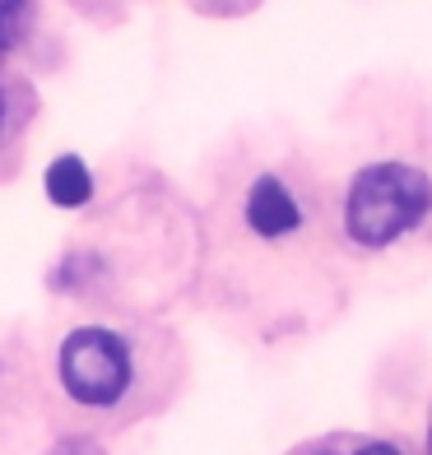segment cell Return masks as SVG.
<instances>
[{
	"mask_svg": "<svg viewBox=\"0 0 432 455\" xmlns=\"http://www.w3.org/2000/svg\"><path fill=\"white\" fill-rule=\"evenodd\" d=\"M432 210V181L409 163H372L348 186L344 233L358 246H390Z\"/></svg>",
	"mask_w": 432,
	"mask_h": 455,
	"instance_id": "1",
	"label": "cell"
},
{
	"mask_svg": "<svg viewBox=\"0 0 432 455\" xmlns=\"http://www.w3.org/2000/svg\"><path fill=\"white\" fill-rule=\"evenodd\" d=\"M60 381L79 404H116L131 386V354L112 330H75L60 344Z\"/></svg>",
	"mask_w": 432,
	"mask_h": 455,
	"instance_id": "2",
	"label": "cell"
},
{
	"mask_svg": "<svg viewBox=\"0 0 432 455\" xmlns=\"http://www.w3.org/2000/svg\"><path fill=\"white\" fill-rule=\"evenodd\" d=\"M298 204L288 196V186L279 177H260L252 186V196H246V223L256 228L260 237H284L298 228Z\"/></svg>",
	"mask_w": 432,
	"mask_h": 455,
	"instance_id": "3",
	"label": "cell"
},
{
	"mask_svg": "<svg viewBox=\"0 0 432 455\" xmlns=\"http://www.w3.org/2000/svg\"><path fill=\"white\" fill-rule=\"evenodd\" d=\"M47 196H52V204H60V210H79V204L93 196V177L84 168V158H75V154L56 158L47 168Z\"/></svg>",
	"mask_w": 432,
	"mask_h": 455,
	"instance_id": "4",
	"label": "cell"
},
{
	"mask_svg": "<svg viewBox=\"0 0 432 455\" xmlns=\"http://www.w3.org/2000/svg\"><path fill=\"white\" fill-rule=\"evenodd\" d=\"M28 28V0H0V52H10Z\"/></svg>",
	"mask_w": 432,
	"mask_h": 455,
	"instance_id": "5",
	"label": "cell"
},
{
	"mask_svg": "<svg viewBox=\"0 0 432 455\" xmlns=\"http://www.w3.org/2000/svg\"><path fill=\"white\" fill-rule=\"evenodd\" d=\"M52 455H102V451H98L93 442H60Z\"/></svg>",
	"mask_w": 432,
	"mask_h": 455,
	"instance_id": "6",
	"label": "cell"
},
{
	"mask_svg": "<svg viewBox=\"0 0 432 455\" xmlns=\"http://www.w3.org/2000/svg\"><path fill=\"white\" fill-rule=\"evenodd\" d=\"M363 455H400V451H390V446H367Z\"/></svg>",
	"mask_w": 432,
	"mask_h": 455,
	"instance_id": "7",
	"label": "cell"
},
{
	"mask_svg": "<svg viewBox=\"0 0 432 455\" xmlns=\"http://www.w3.org/2000/svg\"><path fill=\"white\" fill-rule=\"evenodd\" d=\"M0 121H5V98H0Z\"/></svg>",
	"mask_w": 432,
	"mask_h": 455,
	"instance_id": "8",
	"label": "cell"
}]
</instances>
